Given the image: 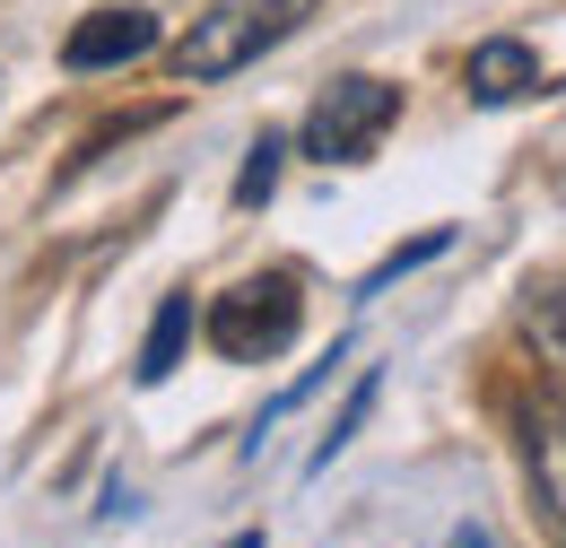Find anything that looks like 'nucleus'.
Instances as JSON below:
<instances>
[{
    "label": "nucleus",
    "mask_w": 566,
    "mask_h": 548,
    "mask_svg": "<svg viewBox=\"0 0 566 548\" xmlns=\"http://www.w3.org/2000/svg\"><path fill=\"white\" fill-rule=\"evenodd\" d=\"M314 9H323V0H210V9L166 44V70H175L184 87H218V78L253 70L262 53H280Z\"/></svg>",
    "instance_id": "1"
},
{
    "label": "nucleus",
    "mask_w": 566,
    "mask_h": 548,
    "mask_svg": "<svg viewBox=\"0 0 566 548\" xmlns=\"http://www.w3.org/2000/svg\"><path fill=\"white\" fill-rule=\"evenodd\" d=\"M296 331H305V296H296L287 271L235 278V287H218L210 305H201V340H210L227 366H271V357L296 348Z\"/></svg>",
    "instance_id": "2"
},
{
    "label": "nucleus",
    "mask_w": 566,
    "mask_h": 548,
    "mask_svg": "<svg viewBox=\"0 0 566 548\" xmlns=\"http://www.w3.org/2000/svg\"><path fill=\"white\" fill-rule=\"evenodd\" d=\"M401 123V87L392 78H366V70H349V78H332L314 105H305V157H323V166H357V157H375V139Z\"/></svg>",
    "instance_id": "3"
},
{
    "label": "nucleus",
    "mask_w": 566,
    "mask_h": 548,
    "mask_svg": "<svg viewBox=\"0 0 566 548\" xmlns=\"http://www.w3.org/2000/svg\"><path fill=\"white\" fill-rule=\"evenodd\" d=\"M505 426H514V462H523V479H532L541 523L566 540V401L558 392H514V401H505Z\"/></svg>",
    "instance_id": "4"
},
{
    "label": "nucleus",
    "mask_w": 566,
    "mask_h": 548,
    "mask_svg": "<svg viewBox=\"0 0 566 548\" xmlns=\"http://www.w3.org/2000/svg\"><path fill=\"white\" fill-rule=\"evenodd\" d=\"M166 44V27H157V9H140V0H123V9H87L71 35H62V62L78 70V78H96V70H132L148 62Z\"/></svg>",
    "instance_id": "5"
},
{
    "label": "nucleus",
    "mask_w": 566,
    "mask_h": 548,
    "mask_svg": "<svg viewBox=\"0 0 566 548\" xmlns=\"http://www.w3.org/2000/svg\"><path fill=\"white\" fill-rule=\"evenodd\" d=\"M462 87H471L480 105H523V96H541V53H532L523 35H489V44H471Z\"/></svg>",
    "instance_id": "6"
},
{
    "label": "nucleus",
    "mask_w": 566,
    "mask_h": 548,
    "mask_svg": "<svg viewBox=\"0 0 566 548\" xmlns=\"http://www.w3.org/2000/svg\"><path fill=\"white\" fill-rule=\"evenodd\" d=\"M514 331H523L532 357H541V392H558V401H566V278H532V287H523Z\"/></svg>",
    "instance_id": "7"
},
{
    "label": "nucleus",
    "mask_w": 566,
    "mask_h": 548,
    "mask_svg": "<svg viewBox=\"0 0 566 548\" xmlns=\"http://www.w3.org/2000/svg\"><path fill=\"white\" fill-rule=\"evenodd\" d=\"M184 348H192V296L175 287V296H157V314H148V340H140V392H157V383L184 366Z\"/></svg>",
    "instance_id": "8"
},
{
    "label": "nucleus",
    "mask_w": 566,
    "mask_h": 548,
    "mask_svg": "<svg viewBox=\"0 0 566 548\" xmlns=\"http://www.w3.org/2000/svg\"><path fill=\"white\" fill-rule=\"evenodd\" d=\"M375 401H384V366H366V375L349 383V401H340V418L314 435V453H305V471H314V479H323V471H332V462H340V453L357 444V426L375 418Z\"/></svg>",
    "instance_id": "9"
},
{
    "label": "nucleus",
    "mask_w": 566,
    "mask_h": 548,
    "mask_svg": "<svg viewBox=\"0 0 566 548\" xmlns=\"http://www.w3.org/2000/svg\"><path fill=\"white\" fill-rule=\"evenodd\" d=\"M340 357H349V340H332V348H323V357H314V366H305V375H296V383L280 392V401H271V410L253 418V444H244V453H262V435H271V426H280L287 410H305V401H314V392H323V383L340 375Z\"/></svg>",
    "instance_id": "10"
},
{
    "label": "nucleus",
    "mask_w": 566,
    "mask_h": 548,
    "mask_svg": "<svg viewBox=\"0 0 566 548\" xmlns=\"http://www.w3.org/2000/svg\"><path fill=\"white\" fill-rule=\"evenodd\" d=\"M280 166H287V139L262 131L253 148H244V175H235V209H262L271 192H280Z\"/></svg>",
    "instance_id": "11"
},
{
    "label": "nucleus",
    "mask_w": 566,
    "mask_h": 548,
    "mask_svg": "<svg viewBox=\"0 0 566 548\" xmlns=\"http://www.w3.org/2000/svg\"><path fill=\"white\" fill-rule=\"evenodd\" d=\"M444 244H453V226H427L419 244H392V253H384V262H375V271L357 278V296H384V287H392V278H401V271H419V262H436V253H444Z\"/></svg>",
    "instance_id": "12"
},
{
    "label": "nucleus",
    "mask_w": 566,
    "mask_h": 548,
    "mask_svg": "<svg viewBox=\"0 0 566 548\" xmlns=\"http://www.w3.org/2000/svg\"><path fill=\"white\" fill-rule=\"evenodd\" d=\"M453 548H489V531H480V523H471V531H453Z\"/></svg>",
    "instance_id": "13"
},
{
    "label": "nucleus",
    "mask_w": 566,
    "mask_h": 548,
    "mask_svg": "<svg viewBox=\"0 0 566 548\" xmlns=\"http://www.w3.org/2000/svg\"><path fill=\"white\" fill-rule=\"evenodd\" d=\"M227 548H262V531H235V540H227Z\"/></svg>",
    "instance_id": "14"
}]
</instances>
